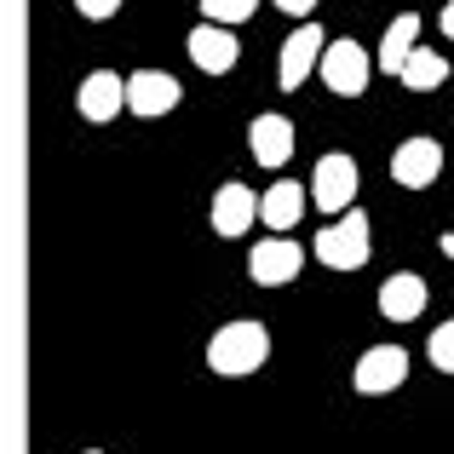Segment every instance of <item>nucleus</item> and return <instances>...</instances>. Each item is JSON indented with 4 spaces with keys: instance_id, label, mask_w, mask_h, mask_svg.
Returning <instances> with one entry per match:
<instances>
[{
    "instance_id": "obj_2",
    "label": "nucleus",
    "mask_w": 454,
    "mask_h": 454,
    "mask_svg": "<svg viewBox=\"0 0 454 454\" xmlns=\"http://www.w3.org/2000/svg\"><path fill=\"white\" fill-rule=\"evenodd\" d=\"M368 254H374V242H368V213H345V219H333L328 231H317V259L328 270H356L368 265Z\"/></svg>"
},
{
    "instance_id": "obj_11",
    "label": "nucleus",
    "mask_w": 454,
    "mask_h": 454,
    "mask_svg": "<svg viewBox=\"0 0 454 454\" xmlns=\"http://www.w3.org/2000/svg\"><path fill=\"white\" fill-rule=\"evenodd\" d=\"M259 219V196L247 184H219V196H213V231L219 236H242L247 224Z\"/></svg>"
},
{
    "instance_id": "obj_21",
    "label": "nucleus",
    "mask_w": 454,
    "mask_h": 454,
    "mask_svg": "<svg viewBox=\"0 0 454 454\" xmlns=\"http://www.w3.org/2000/svg\"><path fill=\"white\" fill-rule=\"evenodd\" d=\"M282 12H288V18H310V6H317V0H277Z\"/></svg>"
},
{
    "instance_id": "obj_16",
    "label": "nucleus",
    "mask_w": 454,
    "mask_h": 454,
    "mask_svg": "<svg viewBox=\"0 0 454 454\" xmlns=\"http://www.w3.org/2000/svg\"><path fill=\"white\" fill-rule=\"evenodd\" d=\"M414 41H420V18L414 12H403L397 23L386 29V41H380V69H391V75H403V64H409Z\"/></svg>"
},
{
    "instance_id": "obj_15",
    "label": "nucleus",
    "mask_w": 454,
    "mask_h": 454,
    "mask_svg": "<svg viewBox=\"0 0 454 454\" xmlns=\"http://www.w3.org/2000/svg\"><path fill=\"white\" fill-rule=\"evenodd\" d=\"M305 213V184H294V178H282V184H270L265 196H259V219L270 224V231H294Z\"/></svg>"
},
{
    "instance_id": "obj_4",
    "label": "nucleus",
    "mask_w": 454,
    "mask_h": 454,
    "mask_svg": "<svg viewBox=\"0 0 454 454\" xmlns=\"http://www.w3.org/2000/svg\"><path fill=\"white\" fill-rule=\"evenodd\" d=\"M368 75H374V64H368L363 46L356 41H328V52H322V81H328V92L356 98V92H368Z\"/></svg>"
},
{
    "instance_id": "obj_7",
    "label": "nucleus",
    "mask_w": 454,
    "mask_h": 454,
    "mask_svg": "<svg viewBox=\"0 0 454 454\" xmlns=\"http://www.w3.org/2000/svg\"><path fill=\"white\" fill-rule=\"evenodd\" d=\"M437 173H443V145L437 138H409V145H397V155H391V178L403 190L437 184Z\"/></svg>"
},
{
    "instance_id": "obj_24",
    "label": "nucleus",
    "mask_w": 454,
    "mask_h": 454,
    "mask_svg": "<svg viewBox=\"0 0 454 454\" xmlns=\"http://www.w3.org/2000/svg\"><path fill=\"white\" fill-rule=\"evenodd\" d=\"M92 454H98V449H92Z\"/></svg>"
},
{
    "instance_id": "obj_19",
    "label": "nucleus",
    "mask_w": 454,
    "mask_h": 454,
    "mask_svg": "<svg viewBox=\"0 0 454 454\" xmlns=\"http://www.w3.org/2000/svg\"><path fill=\"white\" fill-rule=\"evenodd\" d=\"M426 351H432V363L443 368V374H454V317L432 333V345H426Z\"/></svg>"
},
{
    "instance_id": "obj_6",
    "label": "nucleus",
    "mask_w": 454,
    "mask_h": 454,
    "mask_svg": "<svg viewBox=\"0 0 454 454\" xmlns=\"http://www.w3.org/2000/svg\"><path fill=\"white\" fill-rule=\"evenodd\" d=\"M322 52H328V35H322L317 23L305 18L300 29H294L288 41H282V87H288V92H300L310 69H322Z\"/></svg>"
},
{
    "instance_id": "obj_12",
    "label": "nucleus",
    "mask_w": 454,
    "mask_h": 454,
    "mask_svg": "<svg viewBox=\"0 0 454 454\" xmlns=\"http://www.w3.org/2000/svg\"><path fill=\"white\" fill-rule=\"evenodd\" d=\"M247 150H254L265 167H282L294 155V121H288V115H254V127H247Z\"/></svg>"
},
{
    "instance_id": "obj_23",
    "label": "nucleus",
    "mask_w": 454,
    "mask_h": 454,
    "mask_svg": "<svg viewBox=\"0 0 454 454\" xmlns=\"http://www.w3.org/2000/svg\"><path fill=\"white\" fill-rule=\"evenodd\" d=\"M443 35H449V41H454V0H449V6H443Z\"/></svg>"
},
{
    "instance_id": "obj_10",
    "label": "nucleus",
    "mask_w": 454,
    "mask_h": 454,
    "mask_svg": "<svg viewBox=\"0 0 454 454\" xmlns=\"http://www.w3.org/2000/svg\"><path fill=\"white\" fill-rule=\"evenodd\" d=\"M178 104V81L161 69H133L127 75V110L133 115H167Z\"/></svg>"
},
{
    "instance_id": "obj_5",
    "label": "nucleus",
    "mask_w": 454,
    "mask_h": 454,
    "mask_svg": "<svg viewBox=\"0 0 454 454\" xmlns=\"http://www.w3.org/2000/svg\"><path fill=\"white\" fill-rule=\"evenodd\" d=\"M403 380H409V356H403V345H374V351H363V363L351 368V386L363 391V397L397 391Z\"/></svg>"
},
{
    "instance_id": "obj_18",
    "label": "nucleus",
    "mask_w": 454,
    "mask_h": 454,
    "mask_svg": "<svg viewBox=\"0 0 454 454\" xmlns=\"http://www.w3.org/2000/svg\"><path fill=\"white\" fill-rule=\"evenodd\" d=\"M259 0H201V12H207V23H242L254 18Z\"/></svg>"
},
{
    "instance_id": "obj_3",
    "label": "nucleus",
    "mask_w": 454,
    "mask_h": 454,
    "mask_svg": "<svg viewBox=\"0 0 454 454\" xmlns=\"http://www.w3.org/2000/svg\"><path fill=\"white\" fill-rule=\"evenodd\" d=\"M356 184H363V173H356V161L351 155H322L317 161V173H310V201H317L322 213H345L356 201Z\"/></svg>"
},
{
    "instance_id": "obj_9",
    "label": "nucleus",
    "mask_w": 454,
    "mask_h": 454,
    "mask_svg": "<svg viewBox=\"0 0 454 454\" xmlns=\"http://www.w3.org/2000/svg\"><path fill=\"white\" fill-rule=\"evenodd\" d=\"M190 58H196V69H207V75H224V69H236V58H242V41L231 35V23H196V29H190Z\"/></svg>"
},
{
    "instance_id": "obj_13",
    "label": "nucleus",
    "mask_w": 454,
    "mask_h": 454,
    "mask_svg": "<svg viewBox=\"0 0 454 454\" xmlns=\"http://www.w3.org/2000/svg\"><path fill=\"white\" fill-rule=\"evenodd\" d=\"M121 104H127V81H121V75L98 69V75L81 81V115H87V121H110Z\"/></svg>"
},
{
    "instance_id": "obj_22",
    "label": "nucleus",
    "mask_w": 454,
    "mask_h": 454,
    "mask_svg": "<svg viewBox=\"0 0 454 454\" xmlns=\"http://www.w3.org/2000/svg\"><path fill=\"white\" fill-rule=\"evenodd\" d=\"M437 247H443V259H454V231H443V236H437Z\"/></svg>"
},
{
    "instance_id": "obj_1",
    "label": "nucleus",
    "mask_w": 454,
    "mask_h": 454,
    "mask_svg": "<svg viewBox=\"0 0 454 454\" xmlns=\"http://www.w3.org/2000/svg\"><path fill=\"white\" fill-rule=\"evenodd\" d=\"M265 356H270V333H265V322H247V317L224 322V328L207 340V368L213 374H231V380L265 368Z\"/></svg>"
},
{
    "instance_id": "obj_17",
    "label": "nucleus",
    "mask_w": 454,
    "mask_h": 454,
    "mask_svg": "<svg viewBox=\"0 0 454 454\" xmlns=\"http://www.w3.org/2000/svg\"><path fill=\"white\" fill-rule=\"evenodd\" d=\"M443 81H449V58H443V52H432V46H414L409 64H403V87L432 92V87H443Z\"/></svg>"
},
{
    "instance_id": "obj_20",
    "label": "nucleus",
    "mask_w": 454,
    "mask_h": 454,
    "mask_svg": "<svg viewBox=\"0 0 454 454\" xmlns=\"http://www.w3.org/2000/svg\"><path fill=\"white\" fill-rule=\"evenodd\" d=\"M75 12H81V18H92V23H104V18L121 12V0H75Z\"/></svg>"
},
{
    "instance_id": "obj_14",
    "label": "nucleus",
    "mask_w": 454,
    "mask_h": 454,
    "mask_svg": "<svg viewBox=\"0 0 454 454\" xmlns=\"http://www.w3.org/2000/svg\"><path fill=\"white\" fill-rule=\"evenodd\" d=\"M380 310H386L391 322H414L426 310V282L414 277V270H397V277H386V288H380Z\"/></svg>"
},
{
    "instance_id": "obj_8",
    "label": "nucleus",
    "mask_w": 454,
    "mask_h": 454,
    "mask_svg": "<svg viewBox=\"0 0 454 454\" xmlns=\"http://www.w3.org/2000/svg\"><path fill=\"white\" fill-rule=\"evenodd\" d=\"M305 265V254L288 242V236H270V242H259L254 254H247V277L259 282V288H282V282H294Z\"/></svg>"
}]
</instances>
